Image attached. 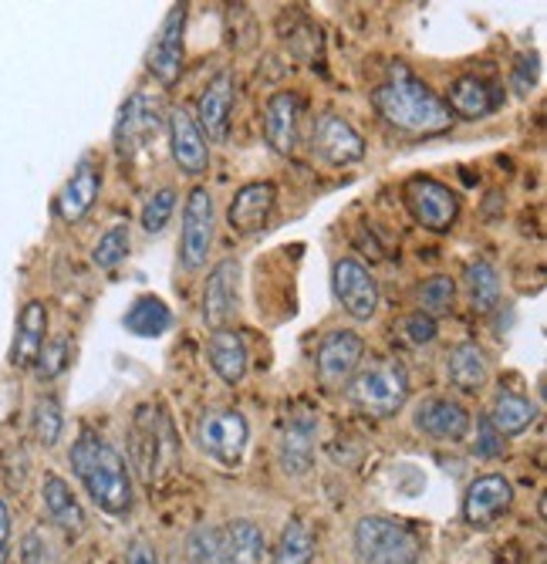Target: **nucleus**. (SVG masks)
Instances as JSON below:
<instances>
[{"label": "nucleus", "instance_id": "c85d7f7f", "mask_svg": "<svg viewBox=\"0 0 547 564\" xmlns=\"http://www.w3.org/2000/svg\"><path fill=\"white\" fill-rule=\"evenodd\" d=\"M486 420L504 440H511V436H521V433H527L534 426L537 405L527 395H521V392H496Z\"/></svg>", "mask_w": 547, "mask_h": 564}, {"label": "nucleus", "instance_id": "37998d69", "mask_svg": "<svg viewBox=\"0 0 547 564\" xmlns=\"http://www.w3.org/2000/svg\"><path fill=\"white\" fill-rule=\"evenodd\" d=\"M11 538H14V518H11L8 500L0 497V564L11 561Z\"/></svg>", "mask_w": 547, "mask_h": 564}, {"label": "nucleus", "instance_id": "0eeeda50", "mask_svg": "<svg viewBox=\"0 0 547 564\" xmlns=\"http://www.w3.org/2000/svg\"><path fill=\"white\" fill-rule=\"evenodd\" d=\"M403 203L409 217L429 234H450L460 217V196L433 176H413L403 186Z\"/></svg>", "mask_w": 547, "mask_h": 564}, {"label": "nucleus", "instance_id": "a878e982", "mask_svg": "<svg viewBox=\"0 0 547 564\" xmlns=\"http://www.w3.org/2000/svg\"><path fill=\"white\" fill-rule=\"evenodd\" d=\"M207 362L210 369L220 376V382L227 386H240L243 376H247V345L240 338V332L233 328H217L210 338H207Z\"/></svg>", "mask_w": 547, "mask_h": 564}, {"label": "nucleus", "instance_id": "dca6fc26", "mask_svg": "<svg viewBox=\"0 0 547 564\" xmlns=\"http://www.w3.org/2000/svg\"><path fill=\"white\" fill-rule=\"evenodd\" d=\"M98 193H102V163L95 156H81L72 170V176L65 180L58 199H55V214L65 224H78L91 214Z\"/></svg>", "mask_w": 547, "mask_h": 564}, {"label": "nucleus", "instance_id": "20e7f679", "mask_svg": "<svg viewBox=\"0 0 547 564\" xmlns=\"http://www.w3.org/2000/svg\"><path fill=\"white\" fill-rule=\"evenodd\" d=\"M348 399L365 416L392 420L409 399V376L395 358H372L348 379Z\"/></svg>", "mask_w": 547, "mask_h": 564}, {"label": "nucleus", "instance_id": "7c9ffc66", "mask_svg": "<svg viewBox=\"0 0 547 564\" xmlns=\"http://www.w3.org/2000/svg\"><path fill=\"white\" fill-rule=\"evenodd\" d=\"M311 561H315V531L302 518H287L271 547V564H311Z\"/></svg>", "mask_w": 547, "mask_h": 564}, {"label": "nucleus", "instance_id": "473e14b6", "mask_svg": "<svg viewBox=\"0 0 547 564\" xmlns=\"http://www.w3.org/2000/svg\"><path fill=\"white\" fill-rule=\"evenodd\" d=\"M31 433L41 449H55L65 433V409L55 395H37L31 405Z\"/></svg>", "mask_w": 547, "mask_h": 564}, {"label": "nucleus", "instance_id": "f03ea898", "mask_svg": "<svg viewBox=\"0 0 547 564\" xmlns=\"http://www.w3.org/2000/svg\"><path fill=\"white\" fill-rule=\"evenodd\" d=\"M372 106L392 129L409 135H436L453 126L442 95L403 65H395L389 78L372 91Z\"/></svg>", "mask_w": 547, "mask_h": 564}, {"label": "nucleus", "instance_id": "a18cd8bd", "mask_svg": "<svg viewBox=\"0 0 547 564\" xmlns=\"http://www.w3.org/2000/svg\"><path fill=\"white\" fill-rule=\"evenodd\" d=\"M166 564H179V561H176V557H173V561H166Z\"/></svg>", "mask_w": 547, "mask_h": 564}, {"label": "nucleus", "instance_id": "423d86ee", "mask_svg": "<svg viewBox=\"0 0 547 564\" xmlns=\"http://www.w3.org/2000/svg\"><path fill=\"white\" fill-rule=\"evenodd\" d=\"M217 237V207L207 186H193L183 203V230H179V264L196 274L207 268V258Z\"/></svg>", "mask_w": 547, "mask_h": 564}, {"label": "nucleus", "instance_id": "c03bdc74", "mask_svg": "<svg viewBox=\"0 0 547 564\" xmlns=\"http://www.w3.org/2000/svg\"><path fill=\"white\" fill-rule=\"evenodd\" d=\"M534 78H537V58L530 62V68H527V58H521V65H517V72H514V88H517L521 95H527L530 85H534Z\"/></svg>", "mask_w": 547, "mask_h": 564}, {"label": "nucleus", "instance_id": "72a5a7b5", "mask_svg": "<svg viewBox=\"0 0 547 564\" xmlns=\"http://www.w3.org/2000/svg\"><path fill=\"white\" fill-rule=\"evenodd\" d=\"M129 247H132L129 224H112L102 237L95 240V247H91V264L98 271H116L129 258Z\"/></svg>", "mask_w": 547, "mask_h": 564}, {"label": "nucleus", "instance_id": "79ce46f5", "mask_svg": "<svg viewBox=\"0 0 547 564\" xmlns=\"http://www.w3.org/2000/svg\"><path fill=\"white\" fill-rule=\"evenodd\" d=\"M125 564H160V551L149 538H132L125 551Z\"/></svg>", "mask_w": 547, "mask_h": 564}, {"label": "nucleus", "instance_id": "9d476101", "mask_svg": "<svg viewBox=\"0 0 547 564\" xmlns=\"http://www.w3.org/2000/svg\"><path fill=\"white\" fill-rule=\"evenodd\" d=\"M365 358V338L352 328H335L321 338L318 355H315V369H318V382L325 389H341L348 386L362 366Z\"/></svg>", "mask_w": 547, "mask_h": 564}, {"label": "nucleus", "instance_id": "1a4fd4ad", "mask_svg": "<svg viewBox=\"0 0 547 564\" xmlns=\"http://www.w3.org/2000/svg\"><path fill=\"white\" fill-rule=\"evenodd\" d=\"M186 14H189V4H173L153 44L145 51V68L163 88H173L179 82V72L186 62Z\"/></svg>", "mask_w": 547, "mask_h": 564}, {"label": "nucleus", "instance_id": "bb28decb", "mask_svg": "<svg viewBox=\"0 0 547 564\" xmlns=\"http://www.w3.org/2000/svg\"><path fill=\"white\" fill-rule=\"evenodd\" d=\"M267 538L264 528L251 518H237L223 524V564H264Z\"/></svg>", "mask_w": 547, "mask_h": 564}, {"label": "nucleus", "instance_id": "f8f14e48", "mask_svg": "<svg viewBox=\"0 0 547 564\" xmlns=\"http://www.w3.org/2000/svg\"><path fill=\"white\" fill-rule=\"evenodd\" d=\"M514 507V484L504 474H483L463 490V524L473 531H490Z\"/></svg>", "mask_w": 547, "mask_h": 564}, {"label": "nucleus", "instance_id": "a211bd4d", "mask_svg": "<svg viewBox=\"0 0 547 564\" xmlns=\"http://www.w3.org/2000/svg\"><path fill=\"white\" fill-rule=\"evenodd\" d=\"M41 507H44V518L52 521V528L65 538H81L85 534V507L75 497L72 484L62 474H44L41 480Z\"/></svg>", "mask_w": 547, "mask_h": 564}, {"label": "nucleus", "instance_id": "49530a36", "mask_svg": "<svg viewBox=\"0 0 547 564\" xmlns=\"http://www.w3.org/2000/svg\"><path fill=\"white\" fill-rule=\"evenodd\" d=\"M109 564H122V561H109Z\"/></svg>", "mask_w": 547, "mask_h": 564}, {"label": "nucleus", "instance_id": "f704fd0d", "mask_svg": "<svg viewBox=\"0 0 547 564\" xmlns=\"http://www.w3.org/2000/svg\"><path fill=\"white\" fill-rule=\"evenodd\" d=\"M186 561L189 564H223V528L200 524L186 538Z\"/></svg>", "mask_w": 547, "mask_h": 564}, {"label": "nucleus", "instance_id": "4c0bfd02", "mask_svg": "<svg viewBox=\"0 0 547 564\" xmlns=\"http://www.w3.org/2000/svg\"><path fill=\"white\" fill-rule=\"evenodd\" d=\"M72 362V338L68 335H55V338H47L41 355H37V362H34V376L41 382H55Z\"/></svg>", "mask_w": 547, "mask_h": 564}, {"label": "nucleus", "instance_id": "f257e3e1", "mask_svg": "<svg viewBox=\"0 0 547 564\" xmlns=\"http://www.w3.org/2000/svg\"><path fill=\"white\" fill-rule=\"evenodd\" d=\"M68 464L75 480L85 487L88 500L109 518H129L135 507V484L125 456L91 426H81L78 440L72 443Z\"/></svg>", "mask_w": 547, "mask_h": 564}, {"label": "nucleus", "instance_id": "5701e85b", "mask_svg": "<svg viewBox=\"0 0 547 564\" xmlns=\"http://www.w3.org/2000/svg\"><path fill=\"white\" fill-rule=\"evenodd\" d=\"M302 126V98L297 91H274L264 109V139L277 156H291Z\"/></svg>", "mask_w": 547, "mask_h": 564}, {"label": "nucleus", "instance_id": "58836bf2", "mask_svg": "<svg viewBox=\"0 0 547 564\" xmlns=\"http://www.w3.org/2000/svg\"><path fill=\"white\" fill-rule=\"evenodd\" d=\"M21 564H62V551L44 528H31L21 538Z\"/></svg>", "mask_w": 547, "mask_h": 564}, {"label": "nucleus", "instance_id": "e433bc0d", "mask_svg": "<svg viewBox=\"0 0 547 564\" xmlns=\"http://www.w3.org/2000/svg\"><path fill=\"white\" fill-rule=\"evenodd\" d=\"M176 199H179V193L173 186H163V189H156L153 196L145 199V207L139 214V224H142V230L149 237H160L169 227V217L176 210Z\"/></svg>", "mask_w": 547, "mask_h": 564}, {"label": "nucleus", "instance_id": "b1692460", "mask_svg": "<svg viewBox=\"0 0 547 564\" xmlns=\"http://www.w3.org/2000/svg\"><path fill=\"white\" fill-rule=\"evenodd\" d=\"M446 109L450 116H460V119H486L501 109V88L493 82L480 78V75H460L450 91H446Z\"/></svg>", "mask_w": 547, "mask_h": 564}, {"label": "nucleus", "instance_id": "39448f33", "mask_svg": "<svg viewBox=\"0 0 547 564\" xmlns=\"http://www.w3.org/2000/svg\"><path fill=\"white\" fill-rule=\"evenodd\" d=\"M193 440L210 459H217L220 467L233 470L247 453V443H251V426H247V416L240 409L214 405V409H204L200 420H196Z\"/></svg>", "mask_w": 547, "mask_h": 564}, {"label": "nucleus", "instance_id": "ddd939ff", "mask_svg": "<svg viewBox=\"0 0 547 564\" xmlns=\"http://www.w3.org/2000/svg\"><path fill=\"white\" fill-rule=\"evenodd\" d=\"M163 119H160V101L149 98L142 91L129 95L119 109V119H116V129H112V142H116V152L125 160H132L139 149H145L149 139H156Z\"/></svg>", "mask_w": 547, "mask_h": 564}, {"label": "nucleus", "instance_id": "c756f323", "mask_svg": "<svg viewBox=\"0 0 547 564\" xmlns=\"http://www.w3.org/2000/svg\"><path fill=\"white\" fill-rule=\"evenodd\" d=\"M125 332L135 335V338H163L169 328H173V312L166 307L163 297L156 294H139L132 304H129V312L122 318Z\"/></svg>", "mask_w": 547, "mask_h": 564}, {"label": "nucleus", "instance_id": "6ab92c4d", "mask_svg": "<svg viewBox=\"0 0 547 564\" xmlns=\"http://www.w3.org/2000/svg\"><path fill=\"white\" fill-rule=\"evenodd\" d=\"M413 423L423 436L429 440H442V443H460L470 433V413L467 405H460L457 399H442V395H429L416 405Z\"/></svg>", "mask_w": 547, "mask_h": 564}, {"label": "nucleus", "instance_id": "cd10ccee", "mask_svg": "<svg viewBox=\"0 0 547 564\" xmlns=\"http://www.w3.org/2000/svg\"><path fill=\"white\" fill-rule=\"evenodd\" d=\"M446 376L460 392H480L490 382V362L486 351L477 341H460L446 355Z\"/></svg>", "mask_w": 547, "mask_h": 564}, {"label": "nucleus", "instance_id": "f3484780", "mask_svg": "<svg viewBox=\"0 0 547 564\" xmlns=\"http://www.w3.org/2000/svg\"><path fill=\"white\" fill-rule=\"evenodd\" d=\"M169 126V152L173 160L179 166L183 176H204L207 166H210V145H207V135L200 132V126H196L193 112L176 106L166 119Z\"/></svg>", "mask_w": 547, "mask_h": 564}, {"label": "nucleus", "instance_id": "393cba45", "mask_svg": "<svg viewBox=\"0 0 547 564\" xmlns=\"http://www.w3.org/2000/svg\"><path fill=\"white\" fill-rule=\"evenodd\" d=\"M44 341H47V304L34 297L18 315V328H14V341H11V366L21 372L34 369Z\"/></svg>", "mask_w": 547, "mask_h": 564}, {"label": "nucleus", "instance_id": "aec40b11", "mask_svg": "<svg viewBox=\"0 0 547 564\" xmlns=\"http://www.w3.org/2000/svg\"><path fill=\"white\" fill-rule=\"evenodd\" d=\"M230 109H233V75L223 68L217 72L200 98H196V126H200V132L210 139V142H227L230 135Z\"/></svg>", "mask_w": 547, "mask_h": 564}, {"label": "nucleus", "instance_id": "9b49d317", "mask_svg": "<svg viewBox=\"0 0 547 564\" xmlns=\"http://www.w3.org/2000/svg\"><path fill=\"white\" fill-rule=\"evenodd\" d=\"M331 291L341 304V312L355 322H372L379 312V284L365 264L355 258H341L331 268Z\"/></svg>", "mask_w": 547, "mask_h": 564}, {"label": "nucleus", "instance_id": "6e6552de", "mask_svg": "<svg viewBox=\"0 0 547 564\" xmlns=\"http://www.w3.org/2000/svg\"><path fill=\"white\" fill-rule=\"evenodd\" d=\"M173 430L166 416L153 405H139L135 423H132V464L135 470L153 484L160 470L166 467V459L173 456Z\"/></svg>", "mask_w": 547, "mask_h": 564}, {"label": "nucleus", "instance_id": "2f4dec72", "mask_svg": "<svg viewBox=\"0 0 547 564\" xmlns=\"http://www.w3.org/2000/svg\"><path fill=\"white\" fill-rule=\"evenodd\" d=\"M467 294H470V304L480 315H490L493 307H501L504 284H501V274H496V268L490 261H473L467 268Z\"/></svg>", "mask_w": 547, "mask_h": 564}, {"label": "nucleus", "instance_id": "c9c22d12", "mask_svg": "<svg viewBox=\"0 0 547 564\" xmlns=\"http://www.w3.org/2000/svg\"><path fill=\"white\" fill-rule=\"evenodd\" d=\"M453 301H457V281L453 278L433 274L429 281H423V288H419V312L423 315H429V318L450 315Z\"/></svg>", "mask_w": 547, "mask_h": 564}, {"label": "nucleus", "instance_id": "a19ab883", "mask_svg": "<svg viewBox=\"0 0 547 564\" xmlns=\"http://www.w3.org/2000/svg\"><path fill=\"white\" fill-rule=\"evenodd\" d=\"M473 453H477L480 459H501V456L507 453V440L490 426V420H486V416L477 423V443H473Z\"/></svg>", "mask_w": 547, "mask_h": 564}, {"label": "nucleus", "instance_id": "412c9836", "mask_svg": "<svg viewBox=\"0 0 547 564\" xmlns=\"http://www.w3.org/2000/svg\"><path fill=\"white\" fill-rule=\"evenodd\" d=\"M315 430H318L315 413L287 416V423L281 426V436H277V464H281V474H287V477H305L315 467Z\"/></svg>", "mask_w": 547, "mask_h": 564}, {"label": "nucleus", "instance_id": "4468645a", "mask_svg": "<svg viewBox=\"0 0 547 564\" xmlns=\"http://www.w3.org/2000/svg\"><path fill=\"white\" fill-rule=\"evenodd\" d=\"M274 207H277V186L271 180L243 183L227 207V224L240 237H254L271 224Z\"/></svg>", "mask_w": 547, "mask_h": 564}, {"label": "nucleus", "instance_id": "2eb2a0df", "mask_svg": "<svg viewBox=\"0 0 547 564\" xmlns=\"http://www.w3.org/2000/svg\"><path fill=\"white\" fill-rule=\"evenodd\" d=\"M311 149L318 152V156L328 166H352V163H362L365 160V139L355 132L352 122L335 116V112H325L315 122Z\"/></svg>", "mask_w": 547, "mask_h": 564}, {"label": "nucleus", "instance_id": "ea45409f", "mask_svg": "<svg viewBox=\"0 0 547 564\" xmlns=\"http://www.w3.org/2000/svg\"><path fill=\"white\" fill-rule=\"evenodd\" d=\"M400 332H403V338H406L409 345L426 348V345H433V341H436L439 325H436V318H429V315H423V312H413V315H406V318H403Z\"/></svg>", "mask_w": 547, "mask_h": 564}, {"label": "nucleus", "instance_id": "7ed1b4c3", "mask_svg": "<svg viewBox=\"0 0 547 564\" xmlns=\"http://www.w3.org/2000/svg\"><path fill=\"white\" fill-rule=\"evenodd\" d=\"M352 547H355L359 564H419L423 561L419 531L389 514L359 518L352 531Z\"/></svg>", "mask_w": 547, "mask_h": 564}, {"label": "nucleus", "instance_id": "4be33fe9", "mask_svg": "<svg viewBox=\"0 0 547 564\" xmlns=\"http://www.w3.org/2000/svg\"><path fill=\"white\" fill-rule=\"evenodd\" d=\"M237 288H240V264L233 258L220 261L204 284V322L217 328H230L237 315Z\"/></svg>", "mask_w": 547, "mask_h": 564}]
</instances>
